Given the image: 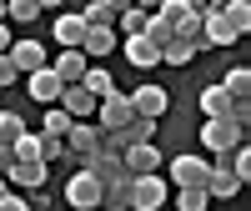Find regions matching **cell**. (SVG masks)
Here are the masks:
<instances>
[{
	"label": "cell",
	"instance_id": "obj_1",
	"mask_svg": "<svg viewBox=\"0 0 251 211\" xmlns=\"http://www.w3.org/2000/svg\"><path fill=\"white\" fill-rule=\"evenodd\" d=\"M166 196H171V181L161 171H141V176H131V206L126 211H161Z\"/></svg>",
	"mask_w": 251,
	"mask_h": 211
},
{
	"label": "cell",
	"instance_id": "obj_2",
	"mask_svg": "<svg viewBox=\"0 0 251 211\" xmlns=\"http://www.w3.org/2000/svg\"><path fill=\"white\" fill-rule=\"evenodd\" d=\"M236 141H246V131H241L231 116H206V126H201V146H211V156H226Z\"/></svg>",
	"mask_w": 251,
	"mask_h": 211
},
{
	"label": "cell",
	"instance_id": "obj_3",
	"mask_svg": "<svg viewBox=\"0 0 251 211\" xmlns=\"http://www.w3.org/2000/svg\"><path fill=\"white\" fill-rule=\"evenodd\" d=\"M131 116H136V111H131V96H126V91H116V86L96 101V126H100V131H121V126L131 121Z\"/></svg>",
	"mask_w": 251,
	"mask_h": 211
},
{
	"label": "cell",
	"instance_id": "obj_4",
	"mask_svg": "<svg viewBox=\"0 0 251 211\" xmlns=\"http://www.w3.org/2000/svg\"><path fill=\"white\" fill-rule=\"evenodd\" d=\"M66 141V156H75V161H86L96 146H100V126L96 121H71V131L60 136Z\"/></svg>",
	"mask_w": 251,
	"mask_h": 211
},
{
	"label": "cell",
	"instance_id": "obj_5",
	"mask_svg": "<svg viewBox=\"0 0 251 211\" xmlns=\"http://www.w3.org/2000/svg\"><path fill=\"white\" fill-rule=\"evenodd\" d=\"M96 101H100V96H91L80 80L60 86V96H55V106H66V111H71V121H96Z\"/></svg>",
	"mask_w": 251,
	"mask_h": 211
},
{
	"label": "cell",
	"instance_id": "obj_6",
	"mask_svg": "<svg viewBox=\"0 0 251 211\" xmlns=\"http://www.w3.org/2000/svg\"><path fill=\"white\" fill-rule=\"evenodd\" d=\"M60 86H66V80L50 71V60H46V66H35V71H25V91H30L35 106H50V101L60 96Z\"/></svg>",
	"mask_w": 251,
	"mask_h": 211
},
{
	"label": "cell",
	"instance_id": "obj_7",
	"mask_svg": "<svg viewBox=\"0 0 251 211\" xmlns=\"http://www.w3.org/2000/svg\"><path fill=\"white\" fill-rule=\"evenodd\" d=\"M121 51H126V66H136V71L161 66V46H156L146 30H141V35H126V40H121Z\"/></svg>",
	"mask_w": 251,
	"mask_h": 211
},
{
	"label": "cell",
	"instance_id": "obj_8",
	"mask_svg": "<svg viewBox=\"0 0 251 211\" xmlns=\"http://www.w3.org/2000/svg\"><path fill=\"white\" fill-rule=\"evenodd\" d=\"M206 171H211V161L186 151V156H171V186H206Z\"/></svg>",
	"mask_w": 251,
	"mask_h": 211
},
{
	"label": "cell",
	"instance_id": "obj_9",
	"mask_svg": "<svg viewBox=\"0 0 251 211\" xmlns=\"http://www.w3.org/2000/svg\"><path fill=\"white\" fill-rule=\"evenodd\" d=\"M66 201H71L75 211H91V206H100V181L86 171V166H80V171L66 181Z\"/></svg>",
	"mask_w": 251,
	"mask_h": 211
},
{
	"label": "cell",
	"instance_id": "obj_10",
	"mask_svg": "<svg viewBox=\"0 0 251 211\" xmlns=\"http://www.w3.org/2000/svg\"><path fill=\"white\" fill-rule=\"evenodd\" d=\"M241 186H246V181H241L226 161H211V171H206V196H211V201H231Z\"/></svg>",
	"mask_w": 251,
	"mask_h": 211
},
{
	"label": "cell",
	"instance_id": "obj_11",
	"mask_svg": "<svg viewBox=\"0 0 251 211\" xmlns=\"http://www.w3.org/2000/svg\"><path fill=\"white\" fill-rule=\"evenodd\" d=\"M126 96H131V111H136V116L161 121L166 111H171V96H166L161 86H136V91H126Z\"/></svg>",
	"mask_w": 251,
	"mask_h": 211
},
{
	"label": "cell",
	"instance_id": "obj_12",
	"mask_svg": "<svg viewBox=\"0 0 251 211\" xmlns=\"http://www.w3.org/2000/svg\"><path fill=\"white\" fill-rule=\"evenodd\" d=\"M121 161H126V171H131V176L161 171V146H156V141H131V146L121 151Z\"/></svg>",
	"mask_w": 251,
	"mask_h": 211
},
{
	"label": "cell",
	"instance_id": "obj_13",
	"mask_svg": "<svg viewBox=\"0 0 251 211\" xmlns=\"http://www.w3.org/2000/svg\"><path fill=\"white\" fill-rule=\"evenodd\" d=\"M86 66H91V55L80 51V46H60V55L50 60V71H55L60 80H66V86H71V80H80V76H86Z\"/></svg>",
	"mask_w": 251,
	"mask_h": 211
},
{
	"label": "cell",
	"instance_id": "obj_14",
	"mask_svg": "<svg viewBox=\"0 0 251 211\" xmlns=\"http://www.w3.org/2000/svg\"><path fill=\"white\" fill-rule=\"evenodd\" d=\"M116 40H121L116 26H86V35H80V51H86L91 60H100V55L116 51Z\"/></svg>",
	"mask_w": 251,
	"mask_h": 211
},
{
	"label": "cell",
	"instance_id": "obj_15",
	"mask_svg": "<svg viewBox=\"0 0 251 211\" xmlns=\"http://www.w3.org/2000/svg\"><path fill=\"white\" fill-rule=\"evenodd\" d=\"M46 181H50V166L46 161H15L5 171V186H30V191H35V186H46Z\"/></svg>",
	"mask_w": 251,
	"mask_h": 211
},
{
	"label": "cell",
	"instance_id": "obj_16",
	"mask_svg": "<svg viewBox=\"0 0 251 211\" xmlns=\"http://www.w3.org/2000/svg\"><path fill=\"white\" fill-rule=\"evenodd\" d=\"M10 60H15V71L25 76V71H35V66H46V46H40V40H10V51H5Z\"/></svg>",
	"mask_w": 251,
	"mask_h": 211
},
{
	"label": "cell",
	"instance_id": "obj_17",
	"mask_svg": "<svg viewBox=\"0 0 251 211\" xmlns=\"http://www.w3.org/2000/svg\"><path fill=\"white\" fill-rule=\"evenodd\" d=\"M50 35L60 40V46H80V35H86V15H75V10H66V15H55V26H50Z\"/></svg>",
	"mask_w": 251,
	"mask_h": 211
},
{
	"label": "cell",
	"instance_id": "obj_18",
	"mask_svg": "<svg viewBox=\"0 0 251 211\" xmlns=\"http://www.w3.org/2000/svg\"><path fill=\"white\" fill-rule=\"evenodd\" d=\"M196 60V46L186 35H171V40H161V66H191Z\"/></svg>",
	"mask_w": 251,
	"mask_h": 211
},
{
	"label": "cell",
	"instance_id": "obj_19",
	"mask_svg": "<svg viewBox=\"0 0 251 211\" xmlns=\"http://www.w3.org/2000/svg\"><path fill=\"white\" fill-rule=\"evenodd\" d=\"M100 206H111V211H126V206H131V176L100 186Z\"/></svg>",
	"mask_w": 251,
	"mask_h": 211
},
{
	"label": "cell",
	"instance_id": "obj_20",
	"mask_svg": "<svg viewBox=\"0 0 251 211\" xmlns=\"http://www.w3.org/2000/svg\"><path fill=\"white\" fill-rule=\"evenodd\" d=\"M231 111V96H226V86L216 80V86H206L201 91V116H226Z\"/></svg>",
	"mask_w": 251,
	"mask_h": 211
},
{
	"label": "cell",
	"instance_id": "obj_21",
	"mask_svg": "<svg viewBox=\"0 0 251 211\" xmlns=\"http://www.w3.org/2000/svg\"><path fill=\"white\" fill-rule=\"evenodd\" d=\"M221 15H226V26H231L236 35H246V30H251V0H226Z\"/></svg>",
	"mask_w": 251,
	"mask_h": 211
},
{
	"label": "cell",
	"instance_id": "obj_22",
	"mask_svg": "<svg viewBox=\"0 0 251 211\" xmlns=\"http://www.w3.org/2000/svg\"><path fill=\"white\" fill-rule=\"evenodd\" d=\"M146 20H151V10H146V5H126V10L116 15V30H121V35H141Z\"/></svg>",
	"mask_w": 251,
	"mask_h": 211
},
{
	"label": "cell",
	"instance_id": "obj_23",
	"mask_svg": "<svg viewBox=\"0 0 251 211\" xmlns=\"http://www.w3.org/2000/svg\"><path fill=\"white\" fill-rule=\"evenodd\" d=\"M191 5H196V0H161V5H156L151 15H156V20H166V26H171V30H176V26H181V20H186V15H191Z\"/></svg>",
	"mask_w": 251,
	"mask_h": 211
},
{
	"label": "cell",
	"instance_id": "obj_24",
	"mask_svg": "<svg viewBox=\"0 0 251 211\" xmlns=\"http://www.w3.org/2000/svg\"><path fill=\"white\" fill-rule=\"evenodd\" d=\"M121 141L126 146H131V141H156V121L151 116H131V121L121 126Z\"/></svg>",
	"mask_w": 251,
	"mask_h": 211
},
{
	"label": "cell",
	"instance_id": "obj_25",
	"mask_svg": "<svg viewBox=\"0 0 251 211\" xmlns=\"http://www.w3.org/2000/svg\"><path fill=\"white\" fill-rule=\"evenodd\" d=\"M221 86H226V96H231V101H246V96H251V71H246V66H231Z\"/></svg>",
	"mask_w": 251,
	"mask_h": 211
},
{
	"label": "cell",
	"instance_id": "obj_26",
	"mask_svg": "<svg viewBox=\"0 0 251 211\" xmlns=\"http://www.w3.org/2000/svg\"><path fill=\"white\" fill-rule=\"evenodd\" d=\"M40 131H46V136H66L71 131V111H66V106H46V121H40Z\"/></svg>",
	"mask_w": 251,
	"mask_h": 211
},
{
	"label": "cell",
	"instance_id": "obj_27",
	"mask_svg": "<svg viewBox=\"0 0 251 211\" xmlns=\"http://www.w3.org/2000/svg\"><path fill=\"white\" fill-rule=\"evenodd\" d=\"M5 20H15V26L40 20V0H5Z\"/></svg>",
	"mask_w": 251,
	"mask_h": 211
},
{
	"label": "cell",
	"instance_id": "obj_28",
	"mask_svg": "<svg viewBox=\"0 0 251 211\" xmlns=\"http://www.w3.org/2000/svg\"><path fill=\"white\" fill-rule=\"evenodd\" d=\"M176 206L181 211H206L211 196H206V186H176Z\"/></svg>",
	"mask_w": 251,
	"mask_h": 211
},
{
	"label": "cell",
	"instance_id": "obj_29",
	"mask_svg": "<svg viewBox=\"0 0 251 211\" xmlns=\"http://www.w3.org/2000/svg\"><path fill=\"white\" fill-rule=\"evenodd\" d=\"M80 86H86L91 96H106V91L116 86V80H111V71H106V66H86V76H80Z\"/></svg>",
	"mask_w": 251,
	"mask_h": 211
},
{
	"label": "cell",
	"instance_id": "obj_30",
	"mask_svg": "<svg viewBox=\"0 0 251 211\" xmlns=\"http://www.w3.org/2000/svg\"><path fill=\"white\" fill-rule=\"evenodd\" d=\"M80 15H86V26H116V15H111V5H106V0H91V5L80 10Z\"/></svg>",
	"mask_w": 251,
	"mask_h": 211
},
{
	"label": "cell",
	"instance_id": "obj_31",
	"mask_svg": "<svg viewBox=\"0 0 251 211\" xmlns=\"http://www.w3.org/2000/svg\"><path fill=\"white\" fill-rule=\"evenodd\" d=\"M60 156H66V141H60V136H46V131H40V161H46V166H55Z\"/></svg>",
	"mask_w": 251,
	"mask_h": 211
},
{
	"label": "cell",
	"instance_id": "obj_32",
	"mask_svg": "<svg viewBox=\"0 0 251 211\" xmlns=\"http://www.w3.org/2000/svg\"><path fill=\"white\" fill-rule=\"evenodd\" d=\"M20 131H25V121H20L15 111H0V146H10Z\"/></svg>",
	"mask_w": 251,
	"mask_h": 211
},
{
	"label": "cell",
	"instance_id": "obj_33",
	"mask_svg": "<svg viewBox=\"0 0 251 211\" xmlns=\"http://www.w3.org/2000/svg\"><path fill=\"white\" fill-rule=\"evenodd\" d=\"M15 80H20V71H15V60H10L5 51H0V91H5V86H15Z\"/></svg>",
	"mask_w": 251,
	"mask_h": 211
},
{
	"label": "cell",
	"instance_id": "obj_34",
	"mask_svg": "<svg viewBox=\"0 0 251 211\" xmlns=\"http://www.w3.org/2000/svg\"><path fill=\"white\" fill-rule=\"evenodd\" d=\"M30 196H20V191H0V211H25Z\"/></svg>",
	"mask_w": 251,
	"mask_h": 211
},
{
	"label": "cell",
	"instance_id": "obj_35",
	"mask_svg": "<svg viewBox=\"0 0 251 211\" xmlns=\"http://www.w3.org/2000/svg\"><path fill=\"white\" fill-rule=\"evenodd\" d=\"M10 40H15L10 35V20H0V51H10Z\"/></svg>",
	"mask_w": 251,
	"mask_h": 211
},
{
	"label": "cell",
	"instance_id": "obj_36",
	"mask_svg": "<svg viewBox=\"0 0 251 211\" xmlns=\"http://www.w3.org/2000/svg\"><path fill=\"white\" fill-rule=\"evenodd\" d=\"M106 5H111V15H121L126 5H136V0H106Z\"/></svg>",
	"mask_w": 251,
	"mask_h": 211
},
{
	"label": "cell",
	"instance_id": "obj_37",
	"mask_svg": "<svg viewBox=\"0 0 251 211\" xmlns=\"http://www.w3.org/2000/svg\"><path fill=\"white\" fill-rule=\"evenodd\" d=\"M60 5H66V0H40V10H60Z\"/></svg>",
	"mask_w": 251,
	"mask_h": 211
},
{
	"label": "cell",
	"instance_id": "obj_38",
	"mask_svg": "<svg viewBox=\"0 0 251 211\" xmlns=\"http://www.w3.org/2000/svg\"><path fill=\"white\" fill-rule=\"evenodd\" d=\"M201 5H206V10H221V5H226V0H201Z\"/></svg>",
	"mask_w": 251,
	"mask_h": 211
},
{
	"label": "cell",
	"instance_id": "obj_39",
	"mask_svg": "<svg viewBox=\"0 0 251 211\" xmlns=\"http://www.w3.org/2000/svg\"><path fill=\"white\" fill-rule=\"evenodd\" d=\"M136 5H146V10H156V5H161V0H136Z\"/></svg>",
	"mask_w": 251,
	"mask_h": 211
},
{
	"label": "cell",
	"instance_id": "obj_40",
	"mask_svg": "<svg viewBox=\"0 0 251 211\" xmlns=\"http://www.w3.org/2000/svg\"><path fill=\"white\" fill-rule=\"evenodd\" d=\"M0 20H5V0H0Z\"/></svg>",
	"mask_w": 251,
	"mask_h": 211
},
{
	"label": "cell",
	"instance_id": "obj_41",
	"mask_svg": "<svg viewBox=\"0 0 251 211\" xmlns=\"http://www.w3.org/2000/svg\"><path fill=\"white\" fill-rule=\"evenodd\" d=\"M0 191H5V176H0Z\"/></svg>",
	"mask_w": 251,
	"mask_h": 211
}]
</instances>
